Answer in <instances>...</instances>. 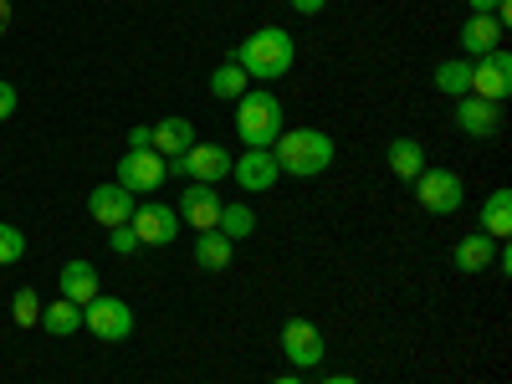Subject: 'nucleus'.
Returning <instances> with one entry per match:
<instances>
[{
  "label": "nucleus",
  "instance_id": "13",
  "mask_svg": "<svg viewBox=\"0 0 512 384\" xmlns=\"http://www.w3.org/2000/svg\"><path fill=\"white\" fill-rule=\"evenodd\" d=\"M221 195H216V185H190L185 195H180V210L175 216L185 221V226H195V231H216V221H221Z\"/></svg>",
  "mask_w": 512,
  "mask_h": 384
},
{
  "label": "nucleus",
  "instance_id": "24",
  "mask_svg": "<svg viewBox=\"0 0 512 384\" xmlns=\"http://www.w3.org/2000/svg\"><path fill=\"white\" fill-rule=\"evenodd\" d=\"M41 328H47L52 338H67V333H77V328H82V308H77V303H67V297H62V303L41 308Z\"/></svg>",
  "mask_w": 512,
  "mask_h": 384
},
{
  "label": "nucleus",
  "instance_id": "18",
  "mask_svg": "<svg viewBox=\"0 0 512 384\" xmlns=\"http://www.w3.org/2000/svg\"><path fill=\"white\" fill-rule=\"evenodd\" d=\"M154 128V154H169V159H175V154H185L190 144H195V123L190 118H159V123H149Z\"/></svg>",
  "mask_w": 512,
  "mask_h": 384
},
{
  "label": "nucleus",
  "instance_id": "6",
  "mask_svg": "<svg viewBox=\"0 0 512 384\" xmlns=\"http://www.w3.org/2000/svg\"><path fill=\"white\" fill-rule=\"evenodd\" d=\"M415 200L431 210V216H456L466 190H461V175H451V169H431L425 164L420 175H415Z\"/></svg>",
  "mask_w": 512,
  "mask_h": 384
},
{
  "label": "nucleus",
  "instance_id": "27",
  "mask_svg": "<svg viewBox=\"0 0 512 384\" xmlns=\"http://www.w3.org/2000/svg\"><path fill=\"white\" fill-rule=\"evenodd\" d=\"M26 256V236H21V226H11V221H0V267H11V262H21Z\"/></svg>",
  "mask_w": 512,
  "mask_h": 384
},
{
  "label": "nucleus",
  "instance_id": "26",
  "mask_svg": "<svg viewBox=\"0 0 512 384\" xmlns=\"http://www.w3.org/2000/svg\"><path fill=\"white\" fill-rule=\"evenodd\" d=\"M11 318H16L21 328L41 323V297H36V287H21V292L11 297Z\"/></svg>",
  "mask_w": 512,
  "mask_h": 384
},
{
  "label": "nucleus",
  "instance_id": "9",
  "mask_svg": "<svg viewBox=\"0 0 512 384\" xmlns=\"http://www.w3.org/2000/svg\"><path fill=\"white\" fill-rule=\"evenodd\" d=\"M282 354L292 369H318L323 364V333L308 323V318H287L282 328Z\"/></svg>",
  "mask_w": 512,
  "mask_h": 384
},
{
  "label": "nucleus",
  "instance_id": "29",
  "mask_svg": "<svg viewBox=\"0 0 512 384\" xmlns=\"http://www.w3.org/2000/svg\"><path fill=\"white\" fill-rule=\"evenodd\" d=\"M128 149H154V128H149V123L128 128Z\"/></svg>",
  "mask_w": 512,
  "mask_h": 384
},
{
  "label": "nucleus",
  "instance_id": "32",
  "mask_svg": "<svg viewBox=\"0 0 512 384\" xmlns=\"http://www.w3.org/2000/svg\"><path fill=\"white\" fill-rule=\"evenodd\" d=\"M466 6H472V16H492V11L502 6V0H466Z\"/></svg>",
  "mask_w": 512,
  "mask_h": 384
},
{
  "label": "nucleus",
  "instance_id": "8",
  "mask_svg": "<svg viewBox=\"0 0 512 384\" xmlns=\"http://www.w3.org/2000/svg\"><path fill=\"white\" fill-rule=\"evenodd\" d=\"M472 98H487V103H507L512 98V57L502 47L472 62Z\"/></svg>",
  "mask_w": 512,
  "mask_h": 384
},
{
  "label": "nucleus",
  "instance_id": "16",
  "mask_svg": "<svg viewBox=\"0 0 512 384\" xmlns=\"http://www.w3.org/2000/svg\"><path fill=\"white\" fill-rule=\"evenodd\" d=\"M57 282H62V297H67V303H77V308H88L93 297L103 292V282H98L93 262H67Z\"/></svg>",
  "mask_w": 512,
  "mask_h": 384
},
{
  "label": "nucleus",
  "instance_id": "33",
  "mask_svg": "<svg viewBox=\"0 0 512 384\" xmlns=\"http://www.w3.org/2000/svg\"><path fill=\"white\" fill-rule=\"evenodd\" d=\"M11 31V0H0V36Z\"/></svg>",
  "mask_w": 512,
  "mask_h": 384
},
{
  "label": "nucleus",
  "instance_id": "12",
  "mask_svg": "<svg viewBox=\"0 0 512 384\" xmlns=\"http://www.w3.org/2000/svg\"><path fill=\"white\" fill-rule=\"evenodd\" d=\"M128 226H134L139 246H169V241L180 236V216H175L169 205H139Z\"/></svg>",
  "mask_w": 512,
  "mask_h": 384
},
{
  "label": "nucleus",
  "instance_id": "19",
  "mask_svg": "<svg viewBox=\"0 0 512 384\" xmlns=\"http://www.w3.org/2000/svg\"><path fill=\"white\" fill-rule=\"evenodd\" d=\"M477 231L492 236V241H507V236H512V190H492V195H487Z\"/></svg>",
  "mask_w": 512,
  "mask_h": 384
},
{
  "label": "nucleus",
  "instance_id": "22",
  "mask_svg": "<svg viewBox=\"0 0 512 384\" xmlns=\"http://www.w3.org/2000/svg\"><path fill=\"white\" fill-rule=\"evenodd\" d=\"M431 82H436V93H446V98H466V93H472V62H461V57L441 62Z\"/></svg>",
  "mask_w": 512,
  "mask_h": 384
},
{
  "label": "nucleus",
  "instance_id": "28",
  "mask_svg": "<svg viewBox=\"0 0 512 384\" xmlns=\"http://www.w3.org/2000/svg\"><path fill=\"white\" fill-rule=\"evenodd\" d=\"M108 246H113L118 256H134V251H139V236H134V226H113Z\"/></svg>",
  "mask_w": 512,
  "mask_h": 384
},
{
  "label": "nucleus",
  "instance_id": "3",
  "mask_svg": "<svg viewBox=\"0 0 512 384\" xmlns=\"http://www.w3.org/2000/svg\"><path fill=\"white\" fill-rule=\"evenodd\" d=\"M236 134L246 149H272L282 134V103L267 88H246L236 98Z\"/></svg>",
  "mask_w": 512,
  "mask_h": 384
},
{
  "label": "nucleus",
  "instance_id": "31",
  "mask_svg": "<svg viewBox=\"0 0 512 384\" xmlns=\"http://www.w3.org/2000/svg\"><path fill=\"white\" fill-rule=\"evenodd\" d=\"M323 6H328V0H292V11H297V16H318Z\"/></svg>",
  "mask_w": 512,
  "mask_h": 384
},
{
  "label": "nucleus",
  "instance_id": "2",
  "mask_svg": "<svg viewBox=\"0 0 512 384\" xmlns=\"http://www.w3.org/2000/svg\"><path fill=\"white\" fill-rule=\"evenodd\" d=\"M272 154H277L282 175L313 180V175H323V169L333 164V139L318 134V128H282L277 144H272Z\"/></svg>",
  "mask_w": 512,
  "mask_h": 384
},
{
  "label": "nucleus",
  "instance_id": "4",
  "mask_svg": "<svg viewBox=\"0 0 512 384\" xmlns=\"http://www.w3.org/2000/svg\"><path fill=\"white\" fill-rule=\"evenodd\" d=\"M231 164H236V154L226 144H190L185 154L169 159V175H185L190 185H221L231 175Z\"/></svg>",
  "mask_w": 512,
  "mask_h": 384
},
{
  "label": "nucleus",
  "instance_id": "20",
  "mask_svg": "<svg viewBox=\"0 0 512 384\" xmlns=\"http://www.w3.org/2000/svg\"><path fill=\"white\" fill-rule=\"evenodd\" d=\"M231 251H236V241H226L221 231H195V267L226 272L231 267Z\"/></svg>",
  "mask_w": 512,
  "mask_h": 384
},
{
  "label": "nucleus",
  "instance_id": "11",
  "mask_svg": "<svg viewBox=\"0 0 512 384\" xmlns=\"http://www.w3.org/2000/svg\"><path fill=\"white\" fill-rule=\"evenodd\" d=\"M456 128H461V134H472V139H492L497 134V128H502V103H487V98H472V93H466V98H456Z\"/></svg>",
  "mask_w": 512,
  "mask_h": 384
},
{
  "label": "nucleus",
  "instance_id": "1",
  "mask_svg": "<svg viewBox=\"0 0 512 384\" xmlns=\"http://www.w3.org/2000/svg\"><path fill=\"white\" fill-rule=\"evenodd\" d=\"M231 62H236L246 77H256V82H277V77H287L292 62H297V41H292V31H282V26H262V31H251L241 47L231 52Z\"/></svg>",
  "mask_w": 512,
  "mask_h": 384
},
{
  "label": "nucleus",
  "instance_id": "23",
  "mask_svg": "<svg viewBox=\"0 0 512 384\" xmlns=\"http://www.w3.org/2000/svg\"><path fill=\"white\" fill-rule=\"evenodd\" d=\"M246 88H251V77H246V72H241V67L231 62V57H226V62H221L216 72H210V93H216L221 103H236V98H241Z\"/></svg>",
  "mask_w": 512,
  "mask_h": 384
},
{
  "label": "nucleus",
  "instance_id": "25",
  "mask_svg": "<svg viewBox=\"0 0 512 384\" xmlns=\"http://www.w3.org/2000/svg\"><path fill=\"white\" fill-rule=\"evenodd\" d=\"M216 231H221L226 241H241V236H251V231H256L251 205H221V221H216Z\"/></svg>",
  "mask_w": 512,
  "mask_h": 384
},
{
  "label": "nucleus",
  "instance_id": "5",
  "mask_svg": "<svg viewBox=\"0 0 512 384\" xmlns=\"http://www.w3.org/2000/svg\"><path fill=\"white\" fill-rule=\"evenodd\" d=\"M164 180H169V159L154 149H128L118 159V175H113V185H123L128 195H154Z\"/></svg>",
  "mask_w": 512,
  "mask_h": 384
},
{
  "label": "nucleus",
  "instance_id": "34",
  "mask_svg": "<svg viewBox=\"0 0 512 384\" xmlns=\"http://www.w3.org/2000/svg\"><path fill=\"white\" fill-rule=\"evenodd\" d=\"M323 384H359V379H354V374H328Z\"/></svg>",
  "mask_w": 512,
  "mask_h": 384
},
{
  "label": "nucleus",
  "instance_id": "10",
  "mask_svg": "<svg viewBox=\"0 0 512 384\" xmlns=\"http://www.w3.org/2000/svg\"><path fill=\"white\" fill-rule=\"evenodd\" d=\"M231 175H236V185H241L246 195H262V190L277 185L282 169H277V154H272V149H246V154H236Z\"/></svg>",
  "mask_w": 512,
  "mask_h": 384
},
{
  "label": "nucleus",
  "instance_id": "7",
  "mask_svg": "<svg viewBox=\"0 0 512 384\" xmlns=\"http://www.w3.org/2000/svg\"><path fill=\"white\" fill-rule=\"evenodd\" d=\"M82 328H88V333H98L103 344H118V338H128V333H134V308H128L123 297H103V292H98L93 303L82 308Z\"/></svg>",
  "mask_w": 512,
  "mask_h": 384
},
{
  "label": "nucleus",
  "instance_id": "17",
  "mask_svg": "<svg viewBox=\"0 0 512 384\" xmlns=\"http://www.w3.org/2000/svg\"><path fill=\"white\" fill-rule=\"evenodd\" d=\"M502 47V26H497V16H472L461 26V52L466 57H487V52H497Z\"/></svg>",
  "mask_w": 512,
  "mask_h": 384
},
{
  "label": "nucleus",
  "instance_id": "35",
  "mask_svg": "<svg viewBox=\"0 0 512 384\" xmlns=\"http://www.w3.org/2000/svg\"><path fill=\"white\" fill-rule=\"evenodd\" d=\"M272 384H308V379H297V374H282V379H272Z\"/></svg>",
  "mask_w": 512,
  "mask_h": 384
},
{
  "label": "nucleus",
  "instance_id": "15",
  "mask_svg": "<svg viewBox=\"0 0 512 384\" xmlns=\"http://www.w3.org/2000/svg\"><path fill=\"white\" fill-rule=\"evenodd\" d=\"M451 262H456L466 277H482V272L497 262V241H492V236H482V231L461 236V241H456V251H451Z\"/></svg>",
  "mask_w": 512,
  "mask_h": 384
},
{
  "label": "nucleus",
  "instance_id": "21",
  "mask_svg": "<svg viewBox=\"0 0 512 384\" xmlns=\"http://www.w3.org/2000/svg\"><path fill=\"white\" fill-rule=\"evenodd\" d=\"M420 169H425V149H420L415 139H395V144H390V175L415 185Z\"/></svg>",
  "mask_w": 512,
  "mask_h": 384
},
{
  "label": "nucleus",
  "instance_id": "30",
  "mask_svg": "<svg viewBox=\"0 0 512 384\" xmlns=\"http://www.w3.org/2000/svg\"><path fill=\"white\" fill-rule=\"evenodd\" d=\"M16 113V88H11V82H0V123H6Z\"/></svg>",
  "mask_w": 512,
  "mask_h": 384
},
{
  "label": "nucleus",
  "instance_id": "14",
  "mask_svg": "<svg viewBox=\"0 0 512 384\" xmlns=\"http://www.w3.org/2000/svg\"><path fill=\"white\" fill-rule=\"evenodd\" d=\"M88 210H93V221L98 226H128V221H134V210H139V200L134 195H128L123 185H98L93 195H88Z\"/></svg>",
  "mask_w": 512,
  "mask_h": 384
}]
</instances>
